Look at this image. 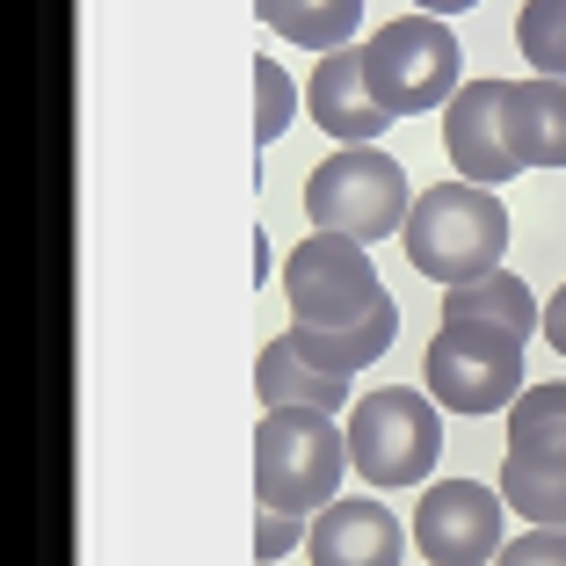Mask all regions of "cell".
<instances>
[{
  "mask_svg": "<svg viewBox=\"0 0 566 566\" xmlns=\"http://www.w3.org/2000/svg\"><path fill=\"white\" fill-rule=\"evenodd\" d=\"M501 516L509 501L501 486H480V480H436L415 509V545L429 566H486L501 559Z\"/></svg>",
  "mask_w": 566,
  "mask_h": 566,
  "instance_id": "cell-8",
  "label": "cell"
},
{
  "mask_svg": "<svg viewBox=\"0 0 566 566\" xmlns=\"http://www.w3.org/2000/svg\"><path fill=\"white\" fill-rule=\"evenodd\" d=\"M407 531L392 509H378L370 494H349L313 516V537H305V559L313 566H400Z\"/></svg>",
  "mask_w": 566,
  "mask_h": 566,
  "instance_id": "cell-11",
  "label": "cell"
},
{
  "mask_svg": "<svg viewBox=\"0 0 566 566\" xmlns=\"http://www.w3.org/2000/svg\"><path fill=\"white\" fill-rule=\"evenodd\" d=\"M254 385H262V407H313V415H342V407H349V378L305 364V356L291 349V334H276L262 349Z\"/></svg>",
  "mask_w": 566,
  "mask_h": 566,
  "instance_id": "cell-14",
  "label": "cell"
},
{
  "mask_svg": "<svg viewBox=\"0 0 566 566\" xmlns=\"http://www.w3.org/2000/svg\"><path fill=\"white\" fill-rule=\"evenodd\" d=\"M501 124L516 167H566V81H501Z\"/></svg>",
  "mask_w": 566,
  "mask_h": 566,
  "instance_id": "cell-12",
  "label": "cell"
},
{
  "mask_svg": "<svg viewBox=\"0 0 566 566\" xmlns=\"http://www.w3.org/2000/svg\"><path fill=\"white\" fill-rule=\"evenodd\" d=\"M494 566H566V531H523V537H509Z\"/></svg>",
  "mask_w": 566,
  "mask_h": 566,
  "instance_id": "cell-22",
  "label": "cell"
},
{
  "mask_svg": "<svg viewBox=\"0 0 566 566\" xmlns=\"http://www.w3.org/2000/svg\"><path fill=\"white\" fill-rule=\"evenodd\" d=\"M443 319H480V327H501V334H537V298L531 283L494 269V276H472V283H450L443 291Z\"/></svg>",
  "mask_w": 566,
  "mask_h": 566,
  "instance_id": "cell-15",
  "label": "cell"
},
{
  "mask_svg": "<svg viewBox=\"0 0 566 566\" xmlns=\"http://www.w3.org/2000/svg\"><path fill=\"white\" fill-rule=\"evenodd\" d=\"M421 378H429L436 407L450 415H494V407L523 400V334L480 327V319H443L421 356Z\"/></svg>",
  "mask_w": 566,
  "mask_h": 566,
  "instance_id": "cell-6",
  "label": "cell"
},
{
  "mask_svg": "<svg viewBox=\"0 0 566 566\" xmlns=\"http://www.w3.org/2000/svg\"><path fill=\"white\" fill-rule=\"evenodd\" d=\"M305 109H313V124L327 138H342V146H378L385 124H392V109H385L378 87H370L364 44H342V51L319 59L313 81H305Z\"/></svg>",
  "mask_w": 566,
  "mask_h": 566,
  "instance_id": "cell-9",
  "label": "cell"
},
{
  "mask_svg": "<svg viewBox=\"0 0 566 566\" xmlns=\"http://www.w3.org/2000/svg\"><path fill=\"white\" fill-rule=\"evenodd\" d=\"M298 87H291V73L276 66V59H262V66H254V138H283V124H291V109H298Z\"/></svg>",
  "mask_w": 566,
  "mask_h": 566,
  "instance_id": "cell-20",
  "label": "cell"
},
{
  "mask_svg": "<svg viewBox=\"0 0 566 566\" xmlns=\"http://www.w3.org/2000/svg\"><path fill=\"white\" fill-rule=\"evenodd\" d=\"M443 407L407 385H378L349 407V465L370 486H421L443 458Z\"/></svg>",
  "mask_w": 566,
  "mask_h": 566,
  "instance_id": "cell-4",
  "label": "cell"
},
{
  "mask_svg": "<svg viewBox=\"0 0 566 566\" xmlns=\"http://www.w3.org/2000/svg\"><path fill=\"white\" fill-rule=\"evenodd\" d=\"M443 146L458 160V175L480 189H501L509 175H523L509 153V124H501V81H465L443 109Z\"/></svg>",
  "mask_w": 566,
  "mask_h": 566,
  "instance_id": "cell-10",
  "label": "cell"
},
{
  "mask_svg": "<svg viewBox=\"0 0 566 566\" xmlns=\"http://www.w3.org/2000/svg\"><path fill=\"white\" fill-rule=\"evenodd\" d=\"M516 44L537 81H566V0H523Z\"/></svg>",
  "mask_w": 566,
  "mask_h": 566,
  "instance_id": "cell-19",
  "label": "cell"
},
{
  "mask_svg": "<svg viewBox=\"0 0 566 566\" xmlns=\"http://www.w3.org/2000/svg\"><path fill=\"white\" fill-rule=\"evenodd\" d=\"M392 334H400V305L385 298L370 319H356V327H291V349L305 356V364L334 370V378H356L364 364H378L385 349H392Z\"/></svg>",
  "mask_w": 566,
  "mask_h": 566,
  "instance_id": "cell-13",
  "label": "cell"
},
{
  "mask_svg": "<svg viewBox=\"0 0 566 566\" xmlns=\"http://www.w3.org/2000/svg\"><path fill=\"white\" fill-rule=\"evenodd\" d=\"M415 8H421V15H436V22H443V15H465V8H480V0H415Z\"/></svg>",
  "mask_w": 566,
  "mask_h": 566,
  "instance_id": "cell-24",
  "label": "cell"
},
{
  "mask_svg": "<svg viewBox=\"0 0 566 566\" xmlns=\"http://www.w3.org/2000/svg\"><path fill=\"white\" fill-rule=\"evenodd\" d=\"M254 8L283 44H305L313 59L342 51L356 36V22H364V0H254Z\"/></svg>",
  "mask_w": 566,
  "mask_h": 566,
  "instance_id": "cell-16",
  "label": "cell"
},
{
  "mask_svg": "<svg viewBox=\"0 0 566 566\" xmlns=\"http://www.w3.org/2000/svg\"><path fill=\"white\" fill-rule=\"evenodd\" d=\"M415 197H407V167L385 146H342L305 175V218L313 233H342V240H385L400 233Z\"/></svg>",
  "mask_w": 566,
  "mask_h": 566,
  "instance_id": "cell-3",
  "label": "cell"
},
{
  "mask_svg": "<svg viewBox=\"0 0 566 566\" xmlns=\"http://www.w3.org/2000/svg\"><path fill=\"white\" fill-rule=\"evenodd\" d=\"M283 291H291V327H356L392 298L370 269L364 240L342 233H305L283 262Z\"/></svg>",
  "mask_w": 566,
  "mask_h": 566,
  "instance_id": "cell-7",
  "label": "cell"
},
{
  "mask_svg": "<svg viewBox=\"0 0 566 566\" xmlns=\"http://www.w3.org/2000/svg\"><path fill=\"white\" fill-rule=\"evenodd\" d=\"M364 66L392 117H429V109H450V95L465 87L458 81L465 73V44L436 15H400L364 44Z\"/></svg>",
  "mask_w": 566,
  "mask_h": 566,
  "instance_id": "cell-5",
  "label": "cell"
},
{
  "mask_svg": "<svg viewBox=\"0 0 566 566\" xmlns=\"http://www.w3.org/2000/svg\"><path fill=\"white\" fill-rule=\"evenodd\" d=\"M305 537H313V523H305V516H291V509H269V516L254 523V552H262V566H276L283 552H298Z\"/></svg>",
  "mask_w": 566,
  "mask_h": 566,
  "instance_id": "cell-21",
  "label": "cell"
},
{
  "mask_svg": "<svg viewBox=\"0 0 566 566\" xmlns=\"http://www.w3.org/2000/svg\"><path fill=\"white\" fill-rule=\"evenodd\" d=\"M342 472H349V429H334V415H313V407H269L262 415V436H254L262 509L319 516V509H334Z\"/></svg>",
  "mask_w": 566,
  "mask_h": 566,
  "instance_id": "cell-2",
  "label": "cell"
},
{
  "mask_svg": "<svg viewBox=\"0 0 566 566\" xmlns=\"http://www.w3.org/2000/svg\"><path fill=\"white\" fill-rule=\"evenodd\" d=\"M545 342H552V349L566 356V283L552 291V305H545Z\"/></svg>",
  "mask_w": 566,
  "mask_h": 566,
  "instance_id": "cell-23",
  "label": "cell"
},
{
  "mask_svg": "<svg viewBox=\"0 0 566 566\" xmlns=\"http://www.w3.org/2000/svg\"><path fill=\"white\" fill-rule=\"evenodd\" d=\"M400 240H407V262L450 291V283H472V276H494L501 269V254H509V211L480 182H443V189H421L415 197Z\"/></svg>",
  "mask_w": 566,
  "mask_h": 566,
  "instance_id": "cell-1",
  "label": "cell"
},
{
  "mask_svg": "<svg viewBox=\"0 0 566 566\" xmlns=\"http://www.w3.org/2000/svg\"><path fill=\"white\" fill-rule=\"evenodd\" d=\"M501 501L537 531H566V458H501Z\"/></svg>",
  "mask_w": 566,
  "mask_h": 566,
  "instance_id": "cell-17",
  "label": "cell"
},
{
  "mask_svg": "<svg viewBox=\"0 0 566 566\" xmlns=\"http://www.w3.org/2000/svg\"><path fill=\"white\" fill-rule=\"evenodd\" d=\"M509 450L516 458H566V385H531L509 407Z\"/></svg>",
  "mask_w": 566,
  "mask_h": 566,
  "instance_id": "cell-18",
  "label": "cell"
}]
</instances>
